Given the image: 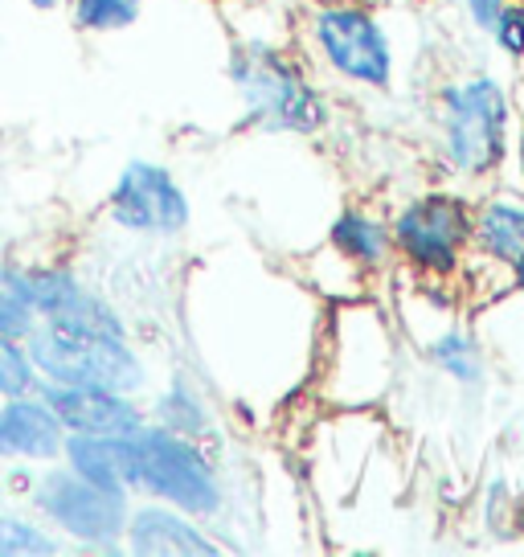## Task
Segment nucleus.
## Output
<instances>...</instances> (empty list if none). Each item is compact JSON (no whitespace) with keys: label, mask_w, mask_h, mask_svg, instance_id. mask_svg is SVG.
<instances>
[{"label":"nucleus","mask_w":524,"mask_h":557,"mask_svg":"<svg viewBox=\"0 0 524 557\" xmlns=\"http://www.w3.org/2000/svg\"><path fill=\"white\" fill-rule=\"evenodd\" d=\"M508 0H467V17L475 21V29H491V21L500 17Z\"/></svg>","instance_id":"nucleus-23"},{"label":"nucleus","mask_w":524,"mask_h":557,"mask_svg":"<svg viewBox=\"0 0 524 557\" xmlns=\"http://www.w3.org/2000/svg\"><path fill=\"white\" fill-rule=\"evenodd\" d=\"M516 164H521V185H524V123H521V136H516Z\"/></svg>","instance_id":"nucleus-26"},{"label":"nucleus","mask_w":524,"mask_h":557,"mask_svg":"<svg viewBox=\"0 0 524 557\" xmlns=\"http://www.w3.org/2000/svg\"><path fill=\"white\" fill-rule=\"evenodd\" d=\"M144 0H71V21L87 34H120L136 25Z\"/></svg>","instance_id":"nucleus-19"},{"label":"nucleus","mask_w":524,"mask_h":557,"mask_svg":"<svg viewBox=\"0 0 524 557\" xmlns=\"http://www.w3.org/2000/svg\"><path fill=\"white\" fill-rule=\"evenodd\" d=\"M25 292L41 324L90 332V336H127L123 315L103 296H95L71 267H58V262L25 267Z\"/></svg>","instance_id":"nucleus-9"},{"label":"nucleus","mask_w":524,"mask_h":557,"mask_svg":"<svg viewBox=\"0 0 524 557\" xmlns=\"http://www.w3.org/2000/svg\"><path fill=\"white\" fill-rule=\"evenodd\" d=\"M107 218L127 234L176 238L192 222V201L185 185L157 160H127L107 193Z\"/></svg>","instance_id":"nucleus-8"},{"label":"nucleus","mask_w":524,"mask_h":557,"mask_svg":"<svg viewBox=\"0 0 524 557\" xmlns=\"http://www.w3.org/2000/svg\"><path fill=\"white\" fill-rule=\"evenodd\" d=\"M66 447V426L41 394L0 398V459L13 463H58Z\"/></svg>","instance_id":"nucleus-11"},{"label":"nucleus","mask_w":524,"mask_h":557,"mask_svg":"<svg viewBox=\"0 0 524 557\" xmlns=\"http://www.w3.org/2000/svg\"><path fill=\"white\" fill-rule=\"evenodd\" d=\"M472 246L484 259L512 267L524 255V201L488 197L472 218Z\"/></svg>","instance_id":"nucleus-15"},{"label":"nucleus","mask_w":524,"mask_h":557,"mask_svg":"<svg viewBox=\"0 0 524 557\" xmlns=\"http://www.w3.org/2000/svg\"><path fill=\"white\" fill-rule=\"evenodd\" d=\"M123 541L127 549L140 557H213L217 541L197 524V517L180 512L173 505H140L127 512L123 524Z\"/></svg>","instance_id":"nucleus-12"},{"label":"nucleus","mask_w":524,"mask_h":557,"mask_svg":"<svg viewBox=\"0 0 524 557\" xmlns=\"http://www.w3.org/2000/svg\"><path fill=\"white\" fill-rule=\"evenodd\" d=\"M312 41L336 78L385 90L394 83V41L369 4L324 0L312 13Z\"/></svg>","instance_id":"nucleus-6"},{"label":"nucleus","mask_w":524,"mask_h":557,"mask_svg":"<svg viewBox=\"0 0 524 557\" xmlns=\"http://www.w3.org/2000/svg\"><path fill=\"white\" fill-rule=\"evenodd\" d=\"M488 34L504 58L524 62V0H508L504 9H500V17L491 21Z\"/></svg>","instance_id":"nucleus-21"},{"label":"nucleus","mask_w":524,"mask_h":557,"mask_svg":"<svg viewBox=\"0 0 524 557\" xmlns=\"http://www.w3.org/2000/svg\"><path fill=\"white\" fill-rule=\"evenodd\" d=\"M132 451H136L140 496L180 508L197 521L222 512V480L205 451L197 447V438L164 431L157 422H144L132 435Z\"/></svg>","instance_id":"nucleus-4"},{"label":"nucleus","mask_w":524,"mask_h":557,"mask_svg":"<svg viewBox=\"0 0 524 557\" xmlns=\"http://www.w3.org/2000/svg\"><path fill=\"white\" fill-rule=\"evenodd\" d=\"M431 357H435V366L459 385H484V352L475 345V336L467 332H438L435 341H431Z\"/></svg>","instance_id":"nucleus-17"},{"label":"nucleus","mask_w":524,"mask_h":557,"mask_svg":"<svg viewBox=\"0 0 524 557\" xmlns=\"http://www.w3.org/2000/svg\"><path fill=\"white\" fill-rule=\"evenodd\" d=\"M472 218L475 209L447 189H431L422 197H410L394 222V255H402L419 275L451 278L472 250Z\"/></svg>","instance_id":"nucleus-5"},{"label":"nucleus","mask_w":524,"mask_h":557,"mask_svg":"<svg viewBox=\"0 0 524 557\" xmlns=\"http://www.w3.org/2000/svg\"><path fill=\"white\" fill-rule=\"evenodd\" d=\"M352 4H369V0H352Z\"/></svg>","instance_id":"nucleus-29"},{"label":"nucleus","mask_w":524,"mask_h":557,"mask_svg":"<svg viewBox=\"0 0 524 557\" xmlns=\"http://www.w3.org/2000/svg\"><path fill=\"white\" fill-rule=\"evenodd\" d=\"M62 463H66L71 471H78L87 484L103 487V492L140 496L132 435H120V438H111V435H66Z\"/></svg>","instance_id":"nucleus-13"},{"label":"nucleus","mask_w":524,"mask_h":557,"mask_svg":"<svg viewBox=\"0 0 524 557\" xmlns=\"http://www.w3.org/2000/svg\"><path fill=\"white\" fill-rule=\"evenodd\" d=\"M508 271H512V287H516V292H521V296H524V255H521V259H516V262H512Z\"/></svg>","instance_id":"nucleus-24"},{"label":"nucleus","mask_w":524,"mask_h":557,"mask_svg":"<svg viewBox=\"0 0 524 557\" xmlns=\"http://www.w3.org/2000/svg\"><path fill=\"white\" fill-rule=\"evenodd\" d=\"M58 549L62 541L53 537V529L21 512H0V557H46Z\"/></svg>","instance_id":"nucleus-18"},{"label":"nucleus","mask_w":524,"mask_h":557,"mask_svg":"<svg viewBox=\"0 0 524 557\" xmlns=\"http://www.w3.org/2000/svg\"><path fill=\"white\" fill-rule=\"evenodd\" d=\"M152 418H157V426L176 431V435H185V438H205L213 426V414H210V406H205V398H201L185 377H173V382L160 389L157 406H152Z\"/></svg>","instance_id":"nucleus-16"},{"label":"nucleus","mask_w":524,"mask_h":557,"mask_svg":"<svg viewBox=\"0 0 524 557\" xmlns=\"http://www.w3.org/2000/svg\"><path fill=\"white\" fill-rule=\"evenodd\" d=\"M328 246L345 262H352L357 271H382L385 262L394 259V234H389V222H382L377 213H365V209H345L336 213L333 230H328Z\"/></svg>","instance_id":"nucleus-14"},{"label":"nucleus","mask_w":524,"mask_h":557,"mask_svg":"<svg viewBox=\"0 0 524 557\" xmlns=\"http://www.w3.org/2000/svg\"><path fill=\"white\" fill-rule=\"evenodd\" d=\"M25 345H29L41 382L103 385L120 394H140L148 385V369L132 336H90V332L37 324Z\"/></svg>","instance_id":"nucleus-3"},{"label":"nucleus","mask_w":524,"mask_h":557,"mask_svg":"<svg viewBox=\"0 0 524 557\" xmlns=\"http://www.w3.org/2000/svg\"><path fill=\"white\" fill-rule=\"evenodd\" d=\"M41 389V373H37L29 345L0 336V398H17V394H34Z\"/></svg>","instance_id":"nucleus-20"},{"label":"nucleus","mask_w":524,"mask_h":557,"mask_svg":"<svg viewBox=\"0 0 524 557\" xmlns=\"http://www.w3.org/2000/svg\"><path fill=\"white\" fill-rule=\"evenodd\" d=\"M29 500L50 521L53 533L78 541L87 549H115L123 537V524H127V512H132V496L87 484L66 463L41 471L29 484Z\"/></svg>","instance_id":"nucleus-7"},{"label":"nucleus","mask_w":524,"mask_h":557,"mask_svg":"<svg viewBox=\"0 0 524 557\" xmlns=\"http://www.w3.org/2000/svg\"><path fill=\"white\" fill-rule=\"evenodd\" d=\"M229 83L242 99L250 127L315 136L328 123V103L291 53L271 41H234L229 50Z\"/></svg>","instance_id":"nucleus-1"},{"label":"nucleus","mask_w":524,"mask_h":557,"mask_svg":"<svg viewBox=\"0 0 524 557\" xmlns=\"http://www.w3.org/2000/svg\"><path fill=\"white\" fill-rule=\"evenodd\" d=\"M50 401V410L62 418L66 435H136L148 410H144L136 394H120V389H103V385H53L41 382L37 389Z\"/></svg>","instance_id":"nucleus-10"},{"label":"nucleus","mask_w":524,"mask_h":557,"mask_svg":"<svg viewBox=\"0 0 524 557\" xmlns=\"http://www.w3.org/2000/svg\"><path fill=\"white\" fill-rule=\"evenodd\" d=\"M512 529H516V533L524 537V496L516 500V505H512Z\"/></svg>","instance_id":"nucleus-25"},{"label":"nucleus","mask_w":524,"mask_h":557,"mask_svg":"<svg viewBox=\"0 0 524 557\" xmlns=\"http://www.w3.org/2000/svg\"><path fill=\"white\" fill-rule=\"evenodd\" d=\"M512 120V90L496 74H467L438 90V148L467 181H484L504 164Z\"/></svg>","instance_id":"nucleus-2"},{"label":"nucleus","mask_w":524,"mask_h":557,"mask_svg":"<svg viewBox=\"0 0 524 557\" xmlns=\"http://www.w3.org/2000/svg\"><path fill=\"white\" fill-rule=\"evenodd\" d=\"M210 4H229V0H210Z\"/></svg>","instance_id":"nucleus-28"},{"label":"nucleus","mask_w":524,"mask_h":557,"mask_svg":"<svg viewBox=\"0 0 524 557\" xmlns=\"http://www.w3.org/2000/svg\"><path fill=\"white\" fill-rule=\"evenodd\" d=\"M34 304H25L17 296H0V336H13V341H29V332L37 329Z\"/></svg>","instance_id":"nucleus-22"},{"label":"nucleus","mask_w":524,"mask_h":557,"mask_svg":"<svg viewBox=\"0 0 524 557\" xmlns=\"http://www.w3.org/2000/svg\"><path fill=\"white\" fill-rule=\"evenodd\" d=\"M29 4H34L37 13H53V9H58V4H62V0H29Z\"/></svg>","instance_id":"nucleus-27"}]
</instances>
